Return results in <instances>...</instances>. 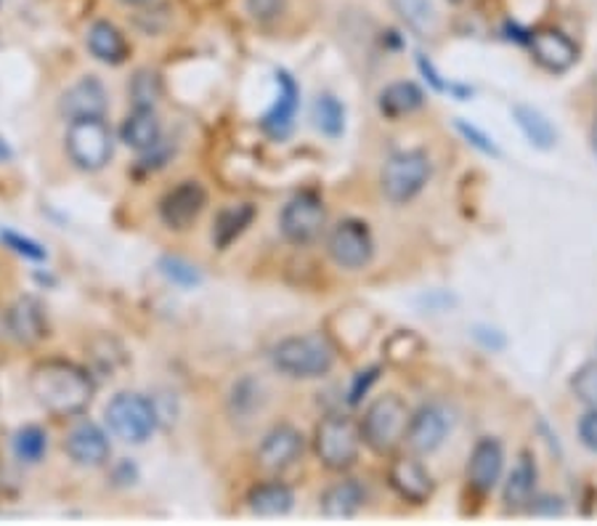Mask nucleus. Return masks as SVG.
<instances>
[{"mask_svg":"<svg viewBox=\"0 0 597 526\" xmlns=\"http://www.w3.org/2000/svg\"><path fill=\"white\" fill-rule=\"evenodd\" d=\"M531 56L539 67L548 69V72H568L571 67L579 61V48L571 41L568 35H563L561 30H537L529 37Z\"/></svg>","mask_w":597,"mask_h":526,"instance_id":"13","label":"nucleus"},{"mask_svg":"<svg viewBox=\"0 0 597 526\" xmlns=\"http://www.w3.org/2000/svg\"><path fill=\"white\" fill-rule=\"evenodd\" d=\"M579 439L584 447L597 452V407L593 412H587L579 421Z\"/></svg>","mask_w":597,"mask_h":526,"instance_id":"39","label":"nucleus"},{"mask_svg":"<svg viewBox=\"0 0 597 526\" xmlns=\"http://www.w3.org/2000/svg\"><path fill=\"white\" fill-rule=\"evenodd\" d=\"M387 481L393 492L412 505H423L433 497V477L417 458H396L387 468Z\"/></svg>","mask_w":597,"mask_h":526,"instance_id":"16","label":"nucleus"},{"mask_svg":"<svg viewBox=\"0 0 597 526\" xmlns=\"http://www.w3.org/2000/svg\"><path fill=\"white\" fill-rule=\"evenodd\" d=\"M595 93H597V75H595Z\"/></svg>","mask_w":597,"mask_h":526,"instance_id":"46","label":"nucleus"},{"mask_svg":"<svg viewBox=\"0 0 597 526\" xmlns=\"http://www.w3.org/2000/svg\"><path fill=\"white\" fill-rule=\"evenodd\" d=\"M391 5L412 33L428 37L438 30L436 5L430 3V0H391Z\"/></svg>","mask_w":597,"mask_h":526,"instance_id":"28","label":"nucleus"},{"mask_svg":"<svg viewBox=\"0 0 597 526\" xmlns=\"http://www.w3.org/2000/svg\"><path fill=\"white\" fill-rule=\"evenodd\" d=\"M327 253L340 269H364L374 256L370 226L359 219H342L327 237Z\"/></svg>","mask_w":597,"mask_h":526,"instance_id":"9","label":"nucleus"},{"mask_svg":"<svg viewBox=\"0 0 597 526\" xmlns=\"http://www.w3.org/2000/svg\"><path fill=\"white\" fill-rule=\"evenodd\" d=\"M271 362L282 376L295 380L324 378L335 367V346L327 335L306 333L279 340L271 351Z\"/></svg>","mask_w":597,"mask_h":526,"instance_id":"2","label":"nucleus"},{"mask_svg":"<svg viewBox=\"0 0 597 526\" xmlns=\"http://www.w3.org/2000/svg\"><path fill=\"white\" fill-rule=\"evenodd\" d=\"M537 462L529 452H523L516 462V468L510 471V477L505 481V492H502V500H505V508L510 513H523L531 508L533 492H537Z\"/></svg>","mask_w":597,"mask_h":526,"instance_id":"21","label":"nucleus"},{"mask_svg":"<svg viewBox=\"0 0 597 526\" xmlns=\"http://www.w3.org/2000/svg\"><path fill=\"white\" fill-rule=\"evenodd\" d=\"M314 125L329 138L342 136V131H346V107L340 104L338 97L322 93V97L314 101Z\"/></svg>","mask_w":597,"mask_h":526,"instance_id":"29","label":"nucleus"},{"mask_svg":"<svg viewBox=\"0 0 597 526\" xmlns=\"http://www.w3.org/2000/svg\"><path fill=\"white\" fill-rule=\"evenodd\" d=\"M160 271L165 277H168L170 282L178 284V288H196V284L202 282V275L196 266H192L189 261H183V258H162L160 261Z\"/></svg>","mask_w":597,"mask_h":526,"instance_id":"32","label":"nucleus"},{"mask_svg":"<svg viewBox=\"0 0 597 526\" xmlns=\"http://www.w3.org/2000/svg\"><path fill=\"white\" fill-rule=\"evenodd\" d=\"M593 144H595V152H597V120H595V128H593Z\"/></svg>","mask_w":597,"mask_h":526,"instance_id":"44","label":"nucleus"},{"mask_svg":"<svg viewBox=\"0 0 597 526\" xmlns=\"http://www.w3.org/2000/svg\"><path fill=\"white\" fill-rule=\"evenodd\" d=\"M378 372H380V367H370V370L359 372V376H356V380H353V385H351V394H348V402L359 404L361 396H367L370 385L374 383V380H378Z\"/></svg>","mask_w":597,"mask_h":526,"instance_id":"38","label":"nucleus"},{"mask_svg":"<svg viewBox=\"0 0 597 526\" xmlns=\"http://www.w3.org/2000/svg\"><path fill=\"white\" fill-rule=\"evenodd\" d=\"M361 426H356L348 415H327L316 426L314 449L329 471H348L356 466L361 449Z\"/></svg>","mask_w":597,"mask_h":526,"instance_id":"5","label":"nucleus"},{"mask_svg":"<svg viewBox=\"0 0 597 526\" xmlns=\"http://www.w3.org/2000/svg\"><path fill=\"white\" fill-rule=\"evenodd\" d=\"M502 468H505V449L497 439H481L473 447L468 460V484L478 494H488L499 484Z\"/></svg>","mask_w":597,"mask_h":526,"instance_id":"19","label":"nucleus"},{"mask_svg":"<svg viewBox=\"0 0 597 526\" xmlns=\"http://www.w3.org/2000/svg\"><path fill=\"white\" fill-rule=\"evenodd\" d=\"M128 93L133 99V107H155L157 99L162 97L160 75L151 72V69H138V72L133 75Z\"/></svg>","mask_w":597,"mask_h":526,"instance_id":"31","label":"nucleus"},{"mask_svg":"<svg viewBox=\"0 0 597 526\" xmlns=\"http://www.w3.org/2000/svg\"><path fill=\"white\" fill-rule=\"evenodd\" d=\"M449 3H462V0H449Z\"/></svg>","mask_w":597,"mask_h":526,"instance_id":"45","label":"nucleus"},{"mask_svg":"<svg viewBox=\"0 0 597 526\" xmlns=\"http://www.w3.org/2000/svg\"><path fill=\"white\" fill-rule=\"evenodd\" d=\"M207 205V192L200 181H181L160 200V219L168 230L183 232L200 219Z\"/></svg>","mask_w":597,"mask_h":526,"instance_id":"12","label":"nucleus"},{"mask_svg":"<svg viewBox=\"0 0 597 526\" xmlns=\"http://www.w3.org/2000/svg\"><path fill=\"white\" fill-rule=\"evenodd\" d=\"M67 155L80 170L97 174L112 160V131L104 117L72 120L67 128Z\"/></svg>","mask_w":597,"mask_h":526,"instance_id":"7","label":"nucleus"},{"mask_svg":"<svg viewBox=\"0 0 597 526\" xmlns=\"http://www.w3.org/2000/svg\"><path fill=\"white\" fill-rule=\"evenodd\" d=\"M59 110L69 123L72 120H88V117H104L106 115V91L101 86L99 78L88 75V78H80L75 86H69L65 93H61Z\"/></svg>","mask_w":597,"mask_h":526,"instance_id":"18","label":"nucleus"},{"mask_svg":"<svg viewBox=\"0 0 597 526\" xmlns=\"http://www.w3.org/2000/svg\"><path fill=\"white\" fill-rule=\"evenodd\" d=\"M245 9L247 14L256 19V22L269 24V22H277V19L284 14L288 0H245Z\"/></svg>","mask_w":597,"mask_h":526,"instance_id":"35","label":"nucleus"},{"mask_svg":"<svg viewBox=\"0 0 597 526\" xmlns=\"http://www.w3.org/2000/svg\"><path fill=\"white\" fill-rule=\"evenodd\" d=\"M30 389L43 410L54 417H78L93 402L97 385L91 372L67 359H46L30 376Z\"/></svg>","mask_w":597,"mask_h":526,"instance_id":"1","label":"nucleus"},{"mask_svg":"<svg viewBox=\"0 0 597 526\" xmlns=\"http://www.w3.org/2000/svg\"><path fill=\"white\" fill-rule=\"evenodd\" d=\"M417 67H420V72L425 75V78L430 80V86H433L436 91H447V82H443L441 78H438V72H436V69H433V65H430V61L425 59L423 54L417 56Z\"/></svg>","mask_w":597,"mask_h":526,"instance_id":"41","label":"nucleus"},{"mask_svg":"<svg viewBox=\"0 0 597 526\" xmlns=\"http://www.w3.org/2000/svg\"><path fill=\"white\" fill-rule=\"evenodd\" d=\"M457 131H460L462 136L468 138V144H473V147L484 152V155H494V157H499L497 144H494L492 138L486 136V133H481L478 128H475V125H468L465 120H457Z\"/></svg>","mask_w":597,"mask_h":526,"instance_id":"37","label":"nucleus"},{"mask_svg":"<svg viewBox=\"0 0 597 526\" xmlns=\"http://www.w3.org/2000/svg\"><path fill=\"white\" fill-rule=\"evenodd\" d=\"M252 219H256V205H250V202H239V205L224 208L213 221V245L218 247V250L232 247V243H237L247 226L252 224Z\"/></svg>","mask_w":597,"mask_h":526,"instance_id":"25","label":"nucleus"},{"mask_svg":"<svg viewBox=\"0 0 597 526\" xmlns=\"http://www.w3.org/2000/svg\"><path fill=\"white\" fill-rule=\"evenodd\" d=\"M106 426L125 445H144L157 430V410L144 394L123 391L106 404Z\"/></svg>","mask_w":597,"mask_h":526,"instance_id":"6","label":"nucleus"},{"mask_svg":"<svg viewBox=\"0 0 597 526\" xmlns=\"http://www.w3.org/2000/svg\"><path fill=\"white\" fill-rule=\"evenodd\" d=\"M120 138H123L125 147L136 152H149L162 144V123L155 107H133V112L120 128Z\"/></svg>","mask_w":597,"mask_h":526,"instance_id":"20","label":"nucleus"},{"mask_svg":"<svg viewBox=\"0 0 597 526\" xmlns=\"http://www.w3.org/2000/svg\"><path fill=\"white\" fill-rule=\"evenodd\" d=\"M452 434V415L443 404H425L412 415L406 447L415 455H433Z\"/></svg>","mask_w":597,"mask_h":526,"instance_id":"10","label":"nucleus"},{"mask_svg":"<svg viewBox=\"0 0 597 526\" xmlns=\"http://www.w3.org/2000/svg\"><path fill=\"white\" fill-rule=\"evenodd\" d=\"M277 101L269 112H266L263 120H260V128L269 133L271 138H284L295 125L297 107H301V88L288 69H277Z\"/></svg>","mask_w":597,"mask_h":526,"instance_id":"17","label":"nucleus"},{"mask_svg":"<svg viewBox=\"0 0 597 526\" xmlns=\"http://www.w3.org/2000/svg\"><path fill=\"white\" fill-rule=\"evenodd\" d=\"M367 503V486L356 479L338 481L322 494V516L324 518H353L356 513L364 508Z\"/></svg>","mask_w":597,"mask_h":526,"instance_id":"22","label":"nucleus"},{"mask_svg":"<svg viewBox=\"0 0 597 526\" xmlns=\"http://www.w3.org/2000/svg\"><path fill=\"white\" fill-rule=\"evenodd\" d=\"M247 505L256 516L263 518L288 516L292 505H295V494L282 481H266V484H256L247 492Z\"/></svg>","mask_w":597,"mask_h":526,"instance_id":"24","label":"nucleus"},{"mask_svg":"<svg viewBox=\"0 0 597 526\" xmlns=\"http://www.w3.org/2000/svg\"><path fill=\"white\" fill-rule=\"evenodd\" d=\"M533 516H563V503L557 497H533L531 508Z\"/></svg>","mask_w":597,"mask_h":526,"instance_id":"40","label":"nucleus"},{"mask_svg":"<svg viewBox=\"0 0 597 526\" xmlns=\"http://www.w3.org/2000/svg\"><path fill=\"white\" fill-rule=\"evenodd\" d=\"M232 402L237 404V415H247L250 410H256L260 402V383H256V380H243L239 385H234Z\"/></svg>","mask_w":597,"mask_h":526,"instance_id":"36","label":"nucleus"},{"mask_svg":"<svg viewBox=\"0 0 597 526\" xmlns=\"http://www.w3.org/2000/svg\"><path fill=\"white\" fill-rule=\"evenodd\" d=\"M512 115H516L518 128L523 131V136L529 138L537 149H552L557 144V131L552 128V123L548 117L542 115L539 110H533V107L518 104L516 110H512Z\"/></svg>","mask_w":597,"mask_h":526,"instance_id":"27","label":"nucleus"},{"mask_svg":"<svg viewBox=\"0 0 597 526\" xmlns=\"http://www.w3.org/2000/svg\"><path fill=\"white\" fill-rule=\"evenodd\" d=\"M48 452V436L46 430L37 426H24L14 434V455L16 460L35 466L43 460V455Z\"/></svg>","mask_w":597,"mask_h":526,"instance_id":"30","label":"nucleus"},{"mask_svg":"<svg viewBox=\"0 0 597 526\" xmlns=\"http://www.w3.org/2000/svg\"><path fill=\"white\" fill-rule=\"evenodd\" d=\"M11 160V147L5 144V138L0 136V163H9Z\"/></svg>","mask_w":597,"mask_h":526,"instance_id":"42","label":"nucleus"},{"mask_svg":"<svg viewBox=\"0 0 597 526\" xmlns=\"http://www.w3.org/2000/svg\"><path fill=\"white\" fill-rule=\"evenodd\" d=\"M412 412L396 394L380 396L370 404L361 421V439L374 455H393L406 441Z\"/></svg>","mask_w":597,"mask_h":526,"instance_id":"3","label":"nucleus"},{"mask_svg":"<svg viewBox=\"0 0 597 526\" xmlns=\"http://www.w3.org/2000/svg\"><path fill=\"white\" fill-rule=\"evenodd\" d=\"M0 243H3L9 250H14L16 256L27 258V261H46L48 253L46 247L41 243H35V239L22 237V234L11 232V230H0Z\"/></svg>","mask_w":597,"mask_h":526,"instance_id":"34","label":"nucleus"},{"mask_svg":"<svg viewBox=\"0 0 597 526\" xmlns=\"http://www.w3.org/2000/svg\"><path fill=\"white\" fill-rule=\"evenodd\" d=\"M571 389L579 396V402L589 404V407H597V359L595 362H587L571 378Z\"/></svg>","mask_w":597,"mask_h":526,"instance_id":"33","label":"nucleus"},{"mask_svg":"<svg viewBox=\"0 0 597 526\" xmlns=\"http://www.w3.org/2000/svg\"><path fill=\"white\" fill-rule=\"evenodd\" d=\"M425 104V93L420 86H415V82L402 80V82H393V86H387L383 93H380L378 107L380 112L387 120H398L412 115V112H417Z\"/></svg>","mask_w":597,"mask_h":526,"instance_id":"26","label":"nucleus"},{"mask_svg":"<svg viewBox=\"0 0 597 526\" xmlns=\"http://www.w3.org/2000/svg\"><path fill=\"white\" fill-rule=\"evenodd\" d=\"M120 3H125V5H138V3H146V0H120Z\"/></svg>","mask_w":597,"mask_h":526,"instance_id":"43","label":"nucleus"},{"mask_svg":"<svg viewBox=\"0 0 597 526\" xmlns=\"http://www.w3.org/2000/svg\"><path fill=\"white\" fill-rule=\"evenodd\" d=\"M430 174H433V165H430V157L423 149L398 152V155L387 157V163L383 165L380 189L393 205H404L428 187Z\"/></svg>","mask_w":597,"mask_h":526,"instance_id":"4","label":"nucleus"},{"mask_svg":"<svg viewBox=\"0 0 597 526\" xmlns=\"http://www.w3.org/2000/svg\"><path fill=\"white\" fill-rule=\"evenodd\" d=\"M65 452L80 468H101L112 458V445L97 423L82 421L69 430L65 439Z\"/></svg>","mask_w":597,"mask_h":526,"instance_id":"14","label":"nucleus"},{"mask_svg":"<svg viewBox=\"0 0 597 526\" xmlns=\"http://www.w3.org/2000/svg\"><path fill=\"white\" fill-rule=\"evenodd\" d=\"M324 226H327V208L314 192L295 194L279 215V230L292 245H311L322 237Z\"/></svg>","mask_w":597,"mask_h":526,"instance_id":"8","label":"nucleus"},{"mask_svg":"<svg viewBox=\"0 0 597 526\" xmlns=\"http://www.w3.org/2000/svg\"><path fill=\"white\" fill-rule=\"evenodd\" d=\"M88 48L97 56L101 65L117 67L128 59L131 48L125 35L114 27L112 22H93L91 30H88Z\"/></svg>","mask_w":597,"mask_h":526,"instance_id":"23","label":"nucleus"},{"mask_svg":"<svg viewBox=\"0 0 597 526\" xmlns=\"http://www.w3.org/2000/svg\"><path fill=\"white\" fill-rule=\"evenodd\" d=\"M303 449H306V439H303L301 430L282 423V426L271 428L269 434L263 436V441H260L256 452V460L260 471L282 473L303 458Z\"/></svg>","mask_w":597,"mask_h":526,"instance_id":"11","label":"nucleus"},{"mask_svg":"<svg viewBox=\"0 0 597 526\" xmlns=\"http://www.w3.org/2000/svg\"><path fill=\"white\" fill-rule=\"evenodd\" d=\"M5 329L16 344L33 346L48 335L46 306L33 295H22L5 312Z\"/></svg>","mask_w":597,"mask_h":526,"instance_id":"15","label":"nucleus"}]
</instances>
